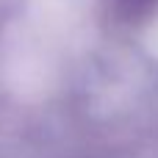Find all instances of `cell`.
Here are the masks:
<instances>
[{
  "instance_id": "obj_1",
  "label": "cell",
  "mask_w": 158,
  "mask_h": 158,
  "mask_svg": "<svg viewBox=\"0 0 158 158\" xmlns=\"http://www.w3.org/2000/svg\"><path fill=\"white\" fill-rule=\"evenodd\" d=\"M158 8V0H119V11L125 19H144Z\"/></svg>"
}]
</instances>
